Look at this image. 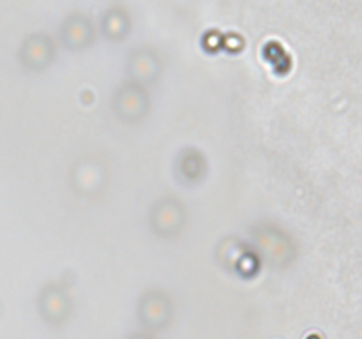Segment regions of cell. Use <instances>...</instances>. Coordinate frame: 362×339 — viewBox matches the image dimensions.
<instances>
[{
	"label": "cell",
	"mask_w": 362,
	"mask_h": 339,
	"mask_svg": "<svg viewBox=\"0 0 362 339\" xmlns=\"http://www.w3.org/2000/svg\"><path fill=\"white\" fill-rule=\"evenodd\" d=\"M88 34H90V28H88V23L83 18H73L67 23V28H64V35H67V39L76 42V44L87 41Z\"/></svg>",
	"instance_id": "1"
}]
</instances>
